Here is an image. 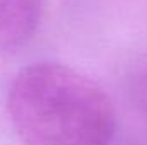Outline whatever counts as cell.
Returning a JSON list of instances; mask_svg holds the SVG:
<instances>
[{
	"instance_id": "obj_1",
	"label": "cell",
	"mask_w": 147,
	"mask_h": 145,
	"mask_svg": "<svg viewBox=\"0 0 147 145\" xmlns=\"http://www.w3.org/2000/svg\"><path fill=\"white\" fill-rule=\"evenodd\" d=\"M7 113L24 145H110L116 128L108 94L87 75L55 62L17 72Z\"/></svg>"
},
{
	"instance_id": "obj_2",
	"label": "cell",
	"mask_w": 147,
	"mask_h": 145,
	"mask_svg": "<svg viewBox=\"0 0 147 145\" xmlns=\"http://www.w3.org/2000/svg\"><path fill=\"white\" fill-rule=\"evenodd\" d=\"M43 0H0V56L24 48L36 34Z\"/></svg>"
}]
</instances>
